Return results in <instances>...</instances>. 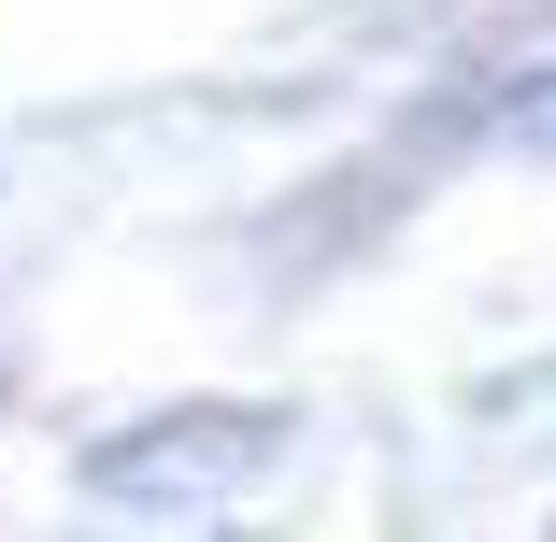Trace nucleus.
Segmentation results:
<instances>
[{
  "label": "nucleus",
  "instance_id": "f03ea898",
  "mask_svg": "<svg viewBox=\"0 0 556 542\" xmlns=\"http://www.w3.org/2000/svg\"><path fill=\"white\" fill-rule=\"evenodd\" d=\"M485 115H500V143H528V157H556V43H542L528 72H500V86H485Z\"/></svg>",
  "mask_w": 556,
  "mask_h": 542
},
{
  "label": "nucleus",
  "instance_id": "f257e3e1",
  "mask_svg": "<svg viewBox=\"0 0 556 542\" xmlns=\"http://www.w3.org/2000/svg\"><path fill=\"white\" fill-rule=\"evenodd\" d=\"M286 443V414H157L129 443H100V500L115 514H214L229 486H257Z\"/></svg>",
  "mask_w": 556,
  "mask_h": 542
}]
</instances>
